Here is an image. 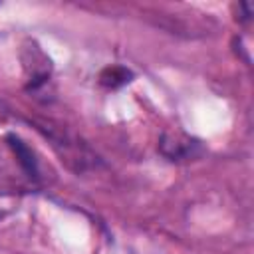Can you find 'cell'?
Masks as SVG:
<instances>
[{
    "label": "cell",
    "mask_w": 254,
    "mask_h": 254,
    "mask_svg": "<svg viewBox=\"0 0 254 254\" xmlns=\"http://www.w3.org/2000/svg\"><path fill=\"white\" fill-rule=\"evenodd\" d=\"M159 151L163 153V157H167L169 161H177V163L198 159L204 153L202 143L185 133H163Z\"/></svg>",
    "instance_id": "6da1fadb"
},
{
    "label": "cell",
    "mask_w": 254,
    "mask_h": 254,
    "mask_svg": "<svg viewBox=\"0 0 254 254\" xmlns=\"http://www.w3.org/2000/svg\"><path fill=\"white\" fill-rule=\"evenodd\" d=\"M10 189H12V185L8 183V177L2 173V167H0V192H6Z\"/></svg>",
    "instance_id": "277c9868"
},
{
    "label": "cell",
    "mask_w": 254,
    "mask_h": 254,
    "mask_svg": "<svg viewBox=\"0 0 254 254\" xmlns=\"http://www.w3.org/2000/svg\"><path fill=\"white\" fill-rule=\"evenodd\" d=\"M133 79V71L123 65H109L99 73V83L107 89H117Z\"/></svg>",
    "instance_id": "3957f363"
},
{
    "label": "cell",
    "mask_w": 254,
    "mask_h": 254,
    "mask_svg": "<svg viewBox=\"0 0 254 254\" xmlns=\"http://www.w3.org/2000/svg\"><path fill=\"white\" fill-rule=\"evenodd\" d=\"M6 141H8V147L14 151V155H16V159H18L22 171L28 175V179L38 181V179H40V169H38V159H36L34 151H32L18 135H14V133H8V135H6Z\"/></svg>",
    "instance_id": "7a4b0ae2"
}]
</instances>
